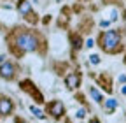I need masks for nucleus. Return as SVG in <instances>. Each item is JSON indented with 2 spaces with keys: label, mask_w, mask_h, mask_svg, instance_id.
Segmentation results:
<instances>
[{
  "label": "nucleus",
  "mask_w": 126,
  "mask_h": 123,
  "mask_svg": "<svg viewBox=\"0 0 126 123\" xmlns=\"http://www.w3.org/2000/svg\"><path fill=\"white\" fill-rule=\"evenodd\" d=\"M103 107H105V111H107V113H112L116 107H117V100H114V99L103 100Z\"/></svg>",
  "instance_id": "6e6552de"
},
{
  "label": "nucleus",
  "mask_w": 126,
  "mask_h": 123,
  "mask_svg": "<svg viewBox=\"0 0 126 123\" xmlns=\"http://www.w3.org/2000/svg\"><path fill=\"white\" fill-rule=\"evenodd\" d=\"M14 111V104L9 97H0V114L2 116H9Z\"/></svg>",
  "instance_id": "423d86ee"
},
{
  "label": "nucleus",
  "mask_w": 126,
  "mask_h": 123,
  "mask_svg": "<svg viewBox=\"0 0 126 123\" xmlns=\"http://www.w3.org/2000/svg\"><path fill=\"white\" fill-rule=\"evenodd\" d=\"M65 84H67V88H70V90L79 88V86H81V76H79L77 72H70L67 78H65Z\"/></svg>",
  "instance_id": "0eeeda50"
},
{
  "label": "nucleus",
  "mask_w": 126,
  "mask_h": 123,
  "mask_svg": "<svg viewBox=\"0 0 126 123\" xmlns=\"http://www.w3.org/2000/svg\"><path fill=\"white\" fill-rule=\"evenodd\" d=\"M18 11L23 14V16H25L28 21H37V14L33 12V9H32V5H30L28 0H19V4H18Z\"/></svg>",
  "instance_id": "7ed1b4c3"
},
{
  "label": "nucleus",
  "mask_w": 126,
  "mask_h": 123,
  "mask_svg": "<svg viewBox=\"0 0 126 123\" xmlns=\"http://www.w3.org/2000/svg\"><path fill=\"white\" fill-rule=\"evenodd\" d=\"M16 76V67L11 63V62H4L2 65H0V78L2 79H12Z\"/></svg>",
  "instance_id": "39448f33"
},
{
  "label": "nucleus",
  "mask_w": 126,
  "mask_h": 123,
  "mask_svg": "<svg viewBox=\"0 0 126 123\" xmlns=\"http://www.w3.org/2000/svg\"><path fill=\"white\" fill-rule=\"evenodd\" d=\"M102 49L107 51V53H116L119 48H121V34L116 32V30H107L105 34L100 35L98 39Z\"/></svg>",
  "instance_id": "f257e3e1"
},
{
  "label": "nucleus",
  "mask_w": 126,
  "mask_h": 123,
  "mask_svg": "<svg viewBox=\"0 0 126 123\" xmlns=\"http://www.w3.org/2000/svg\"><path fill=\"white\" fill-rule=\"evenodd\" d=\"M82 2H86V0H82Z\"/></svg>",
  "instance_id": "6ab92c4d"
},
{
  "label": "nucleus",
  "mask_w": 126,
  "mask_h": 123,
  "mask_svg": "<svg viewBox=\"0 0 126 123\" xmlns=\"http://www.w3.org/2000/svg\"><path fill=\"white\" fill-rule=\"evenodd\" d=\"M16 46H18V49L21 53H32V51H37L39 39L30 32H21L16 37Z\"/></svg>",
  "instance_id": "f03ea898"
},
{
  "label": "nucleus",
  "mask_w": 126,
  "mask_h": 123,
  "mask_svg": "<svg viewBox=\"0 0 126 123\" xmlns=\"http://www.w3.org/2000/svg\"><path fill=\"white\" fill-rule=\"evenodd\" d=\"M121 91H123V93H124V95H126V86H124V88H123V90H121Z\"/></svg>",
  "instance_id": "a211bd4d"
},
{
  "label": "nucleus",
  "mask_w": 126,
  "mask_h": 123,
  "mask_svg": "<svg viewBox=\"0 0 126 123\" xmlns=\"http://www.w3.org/2000/svg\"><path fill=\"white\" fill-rule=\"evenodd\" d=\"M77 118H84V111H82V109L77 111Z\"/></svg>",
  "instance_id": "ddd939ff"
},
{
  "label": "nucleus",
  "mask_w": 126,
  "mask_h": 123,
  "mask_svg": "<svg viewBox=\"0 0 126 123\" xmlns=\"http://www.w3.org/2000/svg\"><path fill=\"white\" fill-rule=\"evenodd\" d=\"M74 48H75V49L81 48V39H79V37H74Z\"/></svg>",
  "instance_id": "f8f14e48"
},
{
  "label": "nucleus",
  "mask_w": 126,
  "mask_h": 123,
  "mask_svg": "<svg viewBox=\"0 0 126 123\" xmlns=\"http://www.w3.org/2000/svg\"><path fill=\"white\" fill-rule=\"evenodd\" d=\"M47 111H49V114L53 118H61L65 114V105L61 104V100H53L47 104Z\"/></svg>",
  "instance_id": "20e7f679"
},
{
  "label": "nucleus",
  "mask_w": 126,
  "mask_h": 123,
  "mask_svg": "<svg viewBox=\"0 0 126 123\" xmlns=\"http://www.w3.org/2000/svg\"><path fill=\"white\" fill-rule=\"evenodd\" d=\"M91 63H94V65L100 63V56H98V55H93V56H91Z\"/></svg>",
  "instance_id": "9b49d317"
},
{
  "label": "nucleus",
  "mask_w": 126,
  "mask_h": 123,
  "mask_svg": "<svg viewBox=\"0 0 126 123\" xmlns=\"http://www.w3.org/2000/svg\"><path fill=\"white\" fill-rule=\"evenodd\" d=\"M30 109H32V113H33V114H35V116H37L39 120H44V118H46V116H44V113H42L40 109H37V107H33V105H32Z\"/></svg>",
  "instance_id": "9d476101"
},
{
  "label": "nucleus",
  "mask_w": 126,
  "mask_h": 123,
  "mask_svg": "<svg viewBox=\"0 0 126 123\" xmlns=\"http://www.w3.org/2000/svg\"><path fill=\"white\" fill-rule=\"evenodd\" d=\"M16 123H28L26 120H21V118H16Z\"/></svg>",
  "instance_id": "4468645a"
},
{
  "label": "nucleus",
  "mask_w": 126,
  "mask_h": 123,
  "mask_svg": "<svg viewBox=\"0 0 126 123\" xmlns=\"http://www.w3.org/2000/svg\"><path fill=\"white\" fill-rule=\"evenodd\" d=\"M86 46H88V48H91V46H93V41L89 39V41H86Z\"/></svg>",
  "instance_id": "2eb2a0df"
},
{
  "label": "nucleus",
  "mask_w": 126,
  "mask_h": 123,
  "mask_svg": "<svg viewBox=\"0 0 126 123\" xmlns=\"http://www.w3.org/2000/svg\"><path fill=\"white\" fill-rule=\"evenodd\" d=\"M89 123H100V121H98V120H91Z\"/></svg>",
  "instance_id": "f3484780"
},
{
  "label": "nucleus",
  "mask_w": 126,
  "mask_h": 123,
  "mask_svg": "<svg viewBox=\"0 0 126 123\" xmlns=\"http://www.w3.org/2000/svg\"><path fill=\"white\" fill-rule=\"evenodd\" d=\"M89 95L93 97V100H96L98 104H102V102H103V95H102V93H100V91L94 88V86H91V88H89Z\"/></svg>",
  "instance_id": "1a4fd4ad"
},
{
  "label": "nucleus",
  "mask_w": 126,
  "mask_h": 123,
  "mask_svg": "<svg viewBox=\"0 0 126 123\" xmlns=\"http://www.w3.org/2000/svg\"><path fill=\"white\" fill-rule=\"evenodd\" d=\"M5 62V56H0V63H4Z\"/></svg>",
  "instance_id": "dca6fc26"
}]
</instances>
